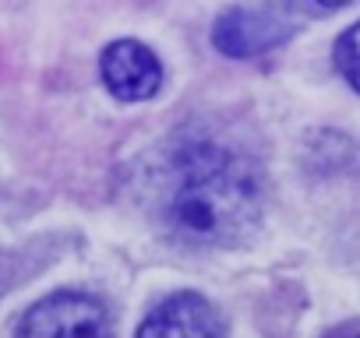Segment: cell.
<instances>
[{"label": "cell", "instance_id": "8", "mask_svg": "<svg viewBox=\"0 0 360 338\" xmlns=\"http://www.w3.org/2000/svg\"><path fill=\"white\" fill-rule=\"evenodd\" d=\"M318 4H328V8H339V4H349V0H318Z\"/></svg>", "mask_w": 360, "mask_h": 338}, {"label": "cell", "instance_id": "7", "mask_svg": "<svg viewBox=\"0 0 360 338\" xmlns=\"http://www.w3.org/2000/svg\"><path fill=\"white\" fill-rule=\"evenodd\" d=\"M335 338H360V327H349V331H339Z\"/></svg>", "mask_w": 360, "mask_h": 338}, {"label": "cell", "instance_id": "2", "mask_svg": "<svg viewBox=\"0 0 360 338\" xmlns=\"http://www.w3.org/2000/svg\"><path fill=\"white\" fill-rule=\"evenodd\" d=\"M18 338H110V317L92 296L57 292L25 313Z\"/></svg>", "mask_w": 360, "mask_h": 338}, {"label": "cell", "instance_id": "1", "mask_svg": "<svg viewBox=\"0 0 360 338\" xmlns=\"http://www.w3.org/2000/svg\"><path fill=\"white\" fill-rule=\"evenodd\" d=\"M262 215L255 169L212 141L180 148L166 165L162 219L188 243L223 247L251 233Z\"/></svg>", "mask_w": 360, "mask_h": 338}, {"label": "cell", "instance_id": "4", "mask_svg": "<svg viewBox=\"0 0 360 338\" xmlns=\"http://www.w3.org/2000/svg\"><path fill=\"white\" fill-rule=\"evenodd\" d=\"M138 338H223V320L205 296L176 292L145 317Z\"/></svg>", "mask_w": 360, "mask_h": 338}, {"label": "cell", "instance_id": "6", "mask_svg": "<svg viewBox=\"0 0 360 338\" xmlns=\"http://www.w3.org/2000/svg\"><path fill=\"white\" fill-rule=\"evenodd\" d=\"M335 64H339L342 78L360 92V22L349 32L339 36V43H335Z\"/></svg>", "mask_w": 360, "mask_h": 338}, {"label": "cell", "instance_id": "3", "mask_svg": "<svg viewBox=\"0 0 360 338\" xmlns=\"http://www.w3.org/2000/svg\"><path fill=\"white\" fill-rule=\"evenodd\" d=\"M99 71H103L106 88L124 102L152 99L162 85V67H159L155 53L138 39H117L113 46H106Z\"/></svg>", "mask_w": 360, "mask_h": 338}, {"label": "cell", "instance_id": "5", "mask_svg": "<svg viewBox=\"0 0 360 338\" xmlns=\"http://www.w3.org/2000/svg\"><path fill=\"white\" fill-rule=\"evenodd\" d=\"M283 39V25L262 11H248V8H233L226 11L219 22H216V32H212V43L219 53L226 57H258L265 50H272L276 43Z\"/></svg>", "mask_w": 360, "mask_h": 338}]
</instances>
